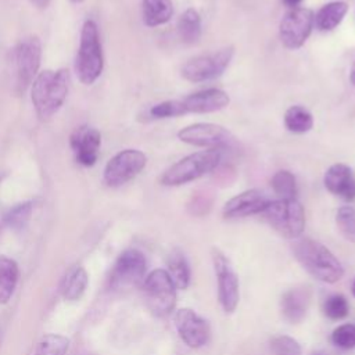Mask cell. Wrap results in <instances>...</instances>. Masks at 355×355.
Instances as JSON below:
<instances>
[{
  "label": "cell",
  "instance_id": "1",
  "mask_svg": "<svg viewBox=\"0 0 355 355\" xmlns=\"http://www.w3.org/2000/svg\"><path fill=\"white\" fill-rule=\"evenodd\" d=\"M293 252L301 266L315 279L329 284L341 280L344 275L341 262L322 243L312 239H300L294 243Z\"/></svg>",
  "mask_w": 355,
  "mask_h": 355
},
{
  "label": "cell",
  "instance_id": "2",
  "mask_svg": "<svg viewBox=\"0 0 355 355\" xmlns=\"http://www.w3.org/2000/svg\"><path fill=\"white\" fill-rule=\"evenodd\" d=\"M69 86L67 69H46L32 83V103L42 121L50 119L62 105Z\"/></svg>",
  "mask_w": 355,
  "mask_h": 355
},
{
  "label": "cell",
  "instance_id": "3",
  "mask_svg": "<svg viewBox=\"0 0 355 355\" xmlns=\"http://www.w3.org/2000/svg\"><path fill=\"white\" fill-rule=\"evenodd\" d=\"M222 161V148H205L191 153L172 164L159 178L164 186H182L212 172Z\"/></svg>",
  "mask_w": 355,
  "mask_h": 355
},
{
  "label": "cell",
  "instance_id": "4",
  "mask_svg": "<svg viewBox=\"0 0 355 355\" xmlns=\"http://www.w3.org/2000/svg\"><path fill=\"white\" fill-rule=\"evenodd\" d=\"M104 58L97 25L87 19L80 32V42L75 62L78 78L85 85H92L103 72Z\"/></svg>",
  "mask_w": 355,
  "mask_h": 355
},
{
  "label": "cell",
  "instance_id": "5",
  "mask_svg": "<svg viewBox=\"0 0 355 355\" xmlns=\"http://www.w3.org/2000/svg\"><path fill=\"white\" fill-rule=\"evenodd\" d=\"M269 226L286 239H298L305 227V212L297 198L270 200L261 212Z\"/></svg>",
  "mask_w": 355,
  "mask_h": 355
},
{
  "label": "cell",
  "instance_id": "6",
  "mask_svg": "<svg viewBox=\"0 0 355 355\" xmlns=\"http://www.w3.org/2000/svg\"><path fill=\"white\" fill-rule=\"evenodd\" d=\"M144 301L155 316L169 315L176 304V287L165 269H154L143 282Z\"/></svg>",
  "mask_w": 355,
  "mask_h": 355
},
{
  "label": "cell",
  "instance_id": "7",
  "mask_svg": "<svg viewBox=\"0 0 355 355\" xmlns=\"http://www.w3.org/2000/svg\"><path fill=\"white\" fill-rule=\"evenodd\" d=\"M233 54L234 50L229 46L214 53L194 57L182 67V76L191 83L216 79L226 71Z\"/></svg>",
  "mask_w": 355,
  "mask_h": 355
},
{
  "label": "cell",
  "instance_id": "8",
  "mask_svg": "<svg viewBox=\"0 0 355 355\" xmlns=\"http://www.w3.org/2000/svg\"><path fill=\"white\" fill-rule=\"evenodd\" d=\"M315 26V14L305 7L291 8L279 25V36L284 47L297 50L304 46Z\"/></svg>",
  "mask_w": 355,
  "mask_h": 355
},
{
  "label": "cell",
  "instance_id": "9",
  "mask_svg": "<svg viewBox=\"0 0 355 355\" xmlns=\"http://www.w3.org/2000/svg\"><path fill=\"white\" fill-rule=\"evenodd\" d=\"M147 157L143 151L128 148L115 154L104 168V183L119 187L136 178L146 166Z\"/></svg>",
  "mask_w": 355,
  "mask_h": 355
},
{
  "label": "cell",
  "instance_id": "10",
  "mask_svg": "<svg viewBox=\"0 0 355 355\" xmlns=\"http://www.w3.org/2000/svg\"><path fill=\"white\" fill-rule=\"evenodd\" d=\"M40 57L42 47L36 36L24 37L14 49L15 86L19 92H24L35 79L40 67Z\"/></svg>",
  "mask_w": 355,
  "mask_h": 355
},
{
  "label": "cell",
  "instance_id": "11",
  "mask_svg": "<svg viewBox=\"0 0 355 355\" xmlns=\"http://www.w3.org/2000/svg\"><path fill=\"white\" fill-rule=\"evenodd\" d=\"M212 263L218 282L219 304L226 313H232L240 301L239 277L226 255L216 248L212 250Z\"/></svg>",
  "mask_w": 355,
  "mask_h": 355
},
{
  "label": "cell",
  "instance_id": "12",
  "mask_svg": "<svg viewBox=\"0 0 355 355\" xmlns=\"http://www.w3.org/2000/svg\"><path fill=\"white\" fill-rule=\"evenodd\" d=\"M147 269L146 257L139 250L123 251L110 275V284L112 288H130L144 282Z\"/></svg>",
  "mask_w": 355,
  "mask_h": 355
},
{
  "label": "cell",
  "instance_id": "13",
  "mask_svg": "<svg viewBox=\"0 0 355 355\" xmlns=\"http://www.w3.org/2000/svg\"><path fill=\"white\" fill-rule=\"evenodd\" d=\"M180 141L202 148H223L230 140V133L220 125L198 122L182 128L178 132Z\"/></svg>",
  "mask_w": 355,
  "mask_h": 355
},
{
  "label": "cell",
  "instance_id": "14",
  "mask_svg": "<svg viewBox=\"0 0 355 355\" xmlns=\"http://www.w3.org/2000/svg\"><path fill=\"white\" fill-rule=\"evenodd\" d=\"M175 327L180 340L190 348L205 345L211 336L208 322L190 308L178 309L173 316Z\"/></svg>",
  "mask_w": 355,
  "mask_h": 355
},
{
  "label": "cell",
  "instance_id": "15",
  "mask_svg": "<svg viewBox=\"0 0 355 355\" xmlns=\"http://www.w3.org/2000/svg\"><path fill=\"white\" fill-rule=\"evenodd\" d=\"M269 201H270L269 197L258 189L245 190L232 197L223 205L222 214L226 219H239V218L257 215L266 208Z\"/></svg>",
  "mask_w": 355,
  "mask_h": 355
},
{
  "label": "cell",
  "instance_id": "16",
  "mask_svg": "<svg viewBox=\"0 0 355 355\" xmlns=\"http://www.w3.org/2000/svg\"><path fill=\"white\" fill-rule=\"evenodd\" d=\"M100 144V132L90 126H79L71 136V147L76 155V161L85 166L96 164Z\"/></svg>",
  "mask_w": 355,
  "mask_h": 355
},
{
  "label": "cell",
  "instance_id": "17",
  "mask_svg": "<svg viewBox=\"0 0 355 355\" xmlns=\"http://www.w3.org/2000/svg\"><path fill=\"white\" fill-rule=\"evenodd\" d=\"M182 101L184 104L187 114L189 112L209 114V112L220 111L225 107H227L230 103V97L226 92L220 89L209 87V89L191 93L186 96Z\"/></svg>",
  "mask_w": 355,
  "mask_h": 355
},
{
  "label": "cell",
  "instance_id": "18",
  "mask_svg": "<svg viewBox=\"0 0 355 355\" xmlns=\"http://www.w3.org/2000/svg\"><path fill=\"white\" fill-rule=\"evenodd\" d=\"M324 187L334 196L345 200H355V173L345 164H333L323 178Z\"/></svg>",
  "mask_w": 355,
  "mask_h": 355
},
{
  "label": "cell",
  "instance_id": "19",
  "mask_svg": "<svg viewBox=\"0 0 355 355\" xmlns=\"http://www.w3.org/2000/svg\"><path fill=\"white\" fill-rule=\"evenodd\" d=\"M311 304V290L306 286H297L284 291L280 300L283 318L290 323H300L308 312Z\"/></svg>",
  "mask_w": 355,
  "mask_h": 355
},
{
  "label": "cell",
  "instance_id": "20",
  "mask_svg": "<svg viewBox=\"0 0 355 355\" xmlns=\"http://www.w3.org/2000/svg\"><path fill=\"white\" fill-rule=\"evenodd\" d=\"M348 12V4L341 0L326 3L315 14V26L319 31L327 32L336 29Z\"/></svg>",
  "mask_w": 355,
  "mask_h": 355
},
{
  "label": "cell",
  "instance_id": "21",
  "mask_svg": "<svg viewBox=\"0 0 355 355\" xmlns=\"http://www.w3.org/2000/svg\"><path fill=\"white\" fill-rule=\"evenodd\" d=\"M143 21L147 26L154 28L166 24L173 15L172 0H143Z\"/></svg>",
  "mask_w": 355,
  "mask_h": 355
},
{
  "label": "cell",
  "instance_id": "22",
  "mask_svg": "<svg viewBox=\"0 0 355 355\" xmlns=\"http://www.w3.org/2000/svg\"><path fill=\"white\" fill-rule=\"evenodd\" d=\"M168 275L171 276L173 284L176 288H187V286L190 284V277H191V272H190V266L189 262L184 257V254L179 250L175 248L172 250V252L168 257Z\"/></svg>",
  "mask_w": 355,
  "mask_h": 355
},
{
  "label": "cell",
  "instance_id": "23",
  "mask_svg": "<svg viewBox=\"0 0 355 355\" xmlns=\"http://www.w3.org/2000/svg\"><path fill=\"white\" fill-rule=\"evenodd\" d=\"M178 35L183 43L193 44L201 36V17L197 10L187 8L178 19Z\"/></svg>",
  "mask_w": 355,
  "mask_h": 355
},
{
  "label": "cell",
  "instance_id": "24",
  "mask_svg": "<svg viewBox=\"0 0 355 355\" xmlns=\"http://www.w3.org/2000/svg\"><path fill=\"white\" fill-rule=\"evenodd\" d=\"M284 126L291 133H306L313 128V116L312 114L302 105H291L286 110Z\"/></svg>",
  "mask_w": 355,
  "mask_h": 355
},
{
  "label": "cell",
  "instance_id": "25",
  "mask_svg": "<svg viewBox=\"0 0 355 355\" xmlns=\"http://www.w3.org/2000/svg\"><path fill=\"white\" fill-rule=\"evenodd\" d=\"M18 265L15 261L7 258V257H0V302L4 304L7 302L12 293L14 288L18 283Z\"/></svg>",
  "mask_w": 355,
  "mask_h": 355
},
{
  "label": "cell",
  "instance_id": "26",
  "mask_svg": "<svg viewBox=\"0 0 355 355\" xmlns=\"http://www.w3.org/2000/svg\"><path fill=\"white\" fill-rule=\"evenodd\" d=\"M87 286V273L82 266H76L68 272L64 277L61 291L65 300L75 301L78 300L86 290Z\"/></svg>",
  "mask_w": 355,
  "mask_h": 355
},
{
  "label": "cell",
  "instance_id": "27",
  "mask_svg": "<svg viewBox=\"0 0 355 355\" xmlns=\"http://www.w3.org/2000/svg\"><path fill=\"white\" fill-rule=\"evenodd\" d=\"M69 340L60 334H46L39 340L31 355H65Z\"/></svg>",
  "mask_w": 355,
  "mask_h": 355
},
{
  "label": "cell",
  "instance_id": "28",
  "mask_svg": "<svg viewBox=\"0 0 355 355\" xmlns=\"http://www.w3.org/2000/svg\"><path fill=\"white\" fill-rule=\"evenodd\" d=\"M270 184L279 198H297V182L295 176L290 171L283 169L276 172L270 180Z\"/></svg>",
  "mask_w": 355,
  "mask_h": 355
},
{
  "label": "cell",
  "instance_id": "29",
  "mask_svg": "<svg viewBox=\"0 0 355 355\" xmlns=\"http://www.w3.org/2000/svg\"><path fill=\"white\" fill-rule=\"evenodd\" d=\"M336 225L338 227L340 234L351 241L355 243V207L352 205H343L336 212Z\"/></svg>",
  "mask_w": 355,
  "mask_h": 355
},
{
  "label": "cell",
  "instance_id": "30",
  "mask_svg": "<svg viewBox=\"0 0 355 355\" xmlns=\"http://www.w3.org/2000/svg\"><path fill=\"white\" fill-rule=\"evenodd\" d=\"M187 114L182 100H165L150 108V115L155 119L178 118Z\"/></svg>",
  "mask_w": 355,
  "mask_h": 355
},
{
  "label": "cell",
  "instance_id": "31",
  "mask_svg": "<svg viewBox=\"0 0 355 355\" xmlns=\"http://www.w3.org/2000/svg\"><path fill=\"white\" fill-rule=\"evenodd\" d=\"M324 315L331 320L344 319L349 312V304L343 294H331L323 304Z\"/></svg>",
  "mask_w": 355,
  "mask_h": 355
},
{
  "label": "cell",
  "instance_id": "32",
  "mask_svg": "<svg viewBox=\"0 0 355 355\" xmlns=\"http://www.w3.org/2000/svg\"><path fill=\"white\" fill-rule=\"evenodd\" d=\"M273 355H302L301 345L290 336H276L270 340Z\"/></svg>",
  "mask_w": 355,
  "mask_h": 355
},
{
  "label": "cell",
  "instance_id": "33",
  "mask_svg": "<svg viewBox=\"0 0 355 355\" xmlns=\"http://www.w3.org/2000/svg\"><path fill=\"white\" fill-rule=\"evenodd\" d=\"M331 341L343 349L355 348V324L344 323L336 327L331 333Z\"/></svg>",
  "mask_w": 355,
  "mask_h": 355
},
{
  "label": "cell",
  "instance_id": "34",
  "mask_svg": "<svg viewBox=\"0 0 355 355\" xmlns=\"http://www.w3.org/2000/svg\"><path fill=\"white\" fill-rule=\"evenodd\" d=\"M32 212V205L31 202H22L10 209V212L6 216V223L11 227H22Z\"/></svg>",
  "mask_w": 355,
  "mask_h": 355
},
{
  "label": "cell",
  "instance_id": "35",
  "mask_svg": "<svg viewBox=\"0 0 355 355\" xmlns=\"http://www.w3.org/2000/svg\"><path fill=\"white\" fill-rule=\"evenodd\" d=\"M287 7L290 8H295V7H300V4L302 3V0H282Z\"/></svg>",
  "mask_w": 355,
  "mask_h": 355
},
{
  "label": "cell",
  "instance_id": "36",
  "mask_svg": "<svg viewBox=\"0 0 355 355\" xmlns=\"http://www.w3.org/2000/svg\"><path fill=\"white\" fill-rule=\"evenodd\" d=\"M49 1H50V0H32V3L36 4V6L40 7V8H44V7L49 4Z\"/></svg>",
  "mask_w": 355,
  "mask_h": 355
},
{
  "label": "cell",
  "instance_id": "37",
  "mask_svg": "<svg viewBox=\"0 0 355 355\" xmlns=\"http://www.w3.org/2000/svg\"><path fill=\"white\" fill-rule=\"evenodd\" d=\"M349 80H351L352 86L355 87V64H354V67H352V69H351V72H349Z\"/></svg>",
  "mask_w": 355,
  "mask_h": 355
},
{
  "label": "cell",
  "instance_id": "38",
  "mask_svg": "<svg viewBox=\"0 0 355 355\" xmlns=\"http://www.w3.org/2000/svg\"><path fill=\"white\" fill-rule=\"evenodd\" d=\"M312 355H327V354H324V352H322V351H316V352H313Z\"/></svg>",
  "mask_w": 355,
  "mask_h": 355
},
{
  "label": "cell",
  "instance_id": "39",
  "mask_svg": "<svg viewBox=\"0 0 355 355\" xmlns=\"http://www.w3.org/2000/svg\"><path fill=\"white\" fill-rule=\"evenodd\" d=\"M352 294L355 297V279H354V283H352Z\"/></svg>",
  "mask_w": 355,
  "mask_h": 355
},
{
  "label": "cell",
  "instance_id": "40",
  "mask_svg": "<svg viewBox=\"0 0 355 355\" xmlns=\"http://www.w3.org/2000/svg\"><path fill=\"white\" fill-rule=\"evenodd\" d=\"M71 1H73V3H80L82 0H71Z\"/></svg>",
  "mask_w": 355,
  "mask_h": 355
}]
</instances>
